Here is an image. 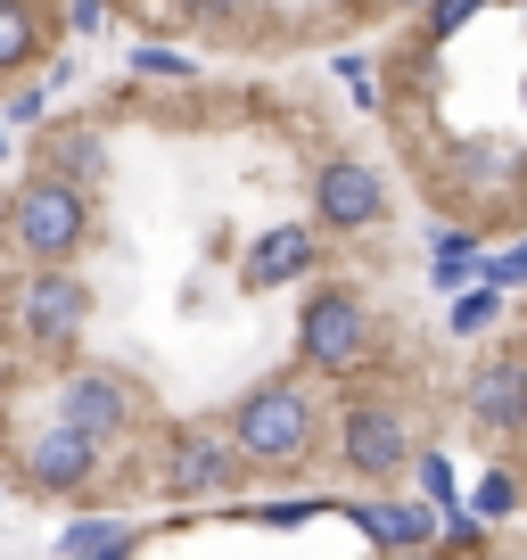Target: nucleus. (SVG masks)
Segmentation results:
<instances>
[{
  "instance_id": "nucleus-1",
  "label": "nucleus",
  "mask_w": 527,
  "mask_h": 560,
  "mask_svg": "<svg viewBox=\"0 0 527 560\" xmlns=\"http://www.w3.org/2000/svg\"><path fill=\"white\" fill-rule=\"evenodd\" d=\"M330 420H338V396L305 371H264L256 387L223 404V438L239 445V462L256 478H305L330 445Z\"/></svg>"
},
{
  "instance_id": "nucleus-2",
  "label": "nucleus",
  "mask_w": 527,
  "mask_h": 560,
  "mask_svg": "<svg viewBox=\"0 0 527 560\" xmlns=\"http://www.w3.org/2000/svg\"><path fill=\"white\" fill-rule=\"evenodd\" d=\"M91 18L99 0H0V116L50 100Z\"/></svg>"
},
{
  "instance_id": "nucleus-3",
  "label": "nucleus",
  "mask_w": 527,
  "mask_h": 560,
  "mask_svg": "<svg viewBox=\"0 0 527 560\" xmlns=\"http://www.w3.org/2000/svg\"><path fill=\"white\" fill-rule=\"evenodd\" d=\"M330 454L354 487H387L396 470H412V420L387 387H347L338 396V420H330Z\"/></svg>"
},
{
  "instance_id": "nucleus-4",
  "label": "nucleus",
  "mask_w": 527,
  "mask_h": 560,
  "mask_svg": "<svg viewBox=\"0 0 527 560\" xmlns=\"http://www.w3.org/2000/svg\"><path fill=\"white\" fill-rule=\"evenodd\" d=\"M461 412L487 445H519L527 438V347L478 354L470 380H461Z\"/></svg>"
},
{
  "instance_id": "nucleus-5",
  "label": "nucleus",
  "mask_w": 527,
  "mask_h": 560,
  "mask_svg": "<svg viewBox=\"0 0 527 560\" xmlns=\"http://www.w3.org/2000/svg\"><path fill=\"white\" fill-rule=\"evenodd\" d=\"M347 520L363 527L379 552H429V544H437V527H445L429 503H379V494H354Z\"/></svg>"
},
{
  "instance_id": "nucleus-6",
  "label": "nucleus",
  "mask_w": 527,
  "mask_h": 560,
  "mask_svg": "<svg viewBox=\"0 0 527 560\" xmlns=\"http://www.w3.org/2000/svg\"><path fill=\"white\" fill-rule=\"evenodd\" d=\"M503 305H511V298L494 289V280H470V289L445 305V330H454V338H487L494 322H503Z\"/></svg>"
},
{
  "instance_id": "nucleus-7",
  "label": "nucleus",
  "mask_w": 527,
  "mask_h": 560,
  "mask_svg": "<svg viewBox=\"0 0 527 560\" xmlns=\"http://www.w3.org/2000/svg\"><path fill=\"white\" fill-rule=\"evenodd\" d=\"M461 511H470L478 527L511 520V511H519V478H511V470H478V487H470V503H461Z\"/></svg>"
},
{
  "instance_id": "nucleus-8",
  "label": "nucleus",
  "mask_w": 527,
  "mask_h": 560,
  "mask_svg": "<svg viewBox=\"0 0 527 560\" xmlns=\"http://www.w3.org/2000/svg\"><path fill=\"white\" fill-rule=\"evenodd\" d=\"M478 280H494V289H527V231H511L503 247H487V256H478Z\"/></svg>"
},
{
  "instance_id": "nucleus-9",
  "label": "nucleus",
  "mask_w": 527,
  "mask_h": 560,
  "mask_svg": "<svg viewBox=\"0 0 527 560\" xmlns=\"http://www.w3.org/2000/svg\"><path fill=\"white\" fill-rule=\"evenodd\" d=\"M421 0H363V25H396V18H412Z\"/></svg>"
},
{
  "instance_id": "nucleus-10",
  "label": "nucleus",
  "mask_w": 527,
  "mask_h": 560,
  "mask_svg": "<svg viewBox=\"0 0 527 560\" xmlns=\"http://www.w3.org/2000/svg\"><path fill=\"white\" fill-rule=\"evenodd\" d=\"M387 560H445V552H437V544H429V552H387Z\"/></svg>"
}]
</instances>
